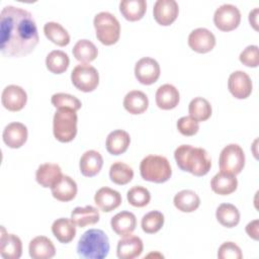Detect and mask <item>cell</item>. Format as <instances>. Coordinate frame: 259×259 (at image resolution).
<instances>
[{"mask_svg": "<svg viewBox=\"0 0 259 259\" xmlns=\"http://www.w3.org/2000/svg\"><path fill=\"white\" fill-rule=\"evenodd\" d=\"M39 40L32 14L8 5L0 13V50L3 56L20 58L32 53Z\"/></svg>", "mask_w": 259, "mask_h": 259, "instance_id": "1", "label": "cell"}, {"mask_svg": "<svg viewBox=\"0 0 259 259\" xmlns=\"http://www.w3.org/2000/svg\"><path fill=\"white\" fill-rule=\"evenodd\" d=\"M174 158L182 171L198 177L207 174L211 167V159L206 150L191 145L178 146L174 151Z\"/></svg>", "mask_w": 259, "mask_h": 259, "instance_id": "2", "label": "cell"}, {"mask_svg": "<svg viewBox=\"0 0 259 259\" xmlns=\"http://www.w3.org/2000/svg\"><path fill=\"white\" fill-rule=\"evenodd\" d=\"M107 235L99 229H90L83 233L77 244V253L86 259H103L109 253Z\"/></svg>", "mask_w": 259, "mask_h": 259, "instance_id": "3", "label": "cell"}, {"mask_svg": "<svg viewBox=\"0 0 259 259\" xmlns=\"http://www.w3.org/2000/svg\"><path fill=\"white\" fill-rule=\"evenodd\" d=\"M140 173L144 180L163 183L170 179L172 175V169L170 162L164 156L160 155H148L140 164Z\"/></svg>", "mask_w": 259, "mask_h": 259, "instance_id": "4", "label": "cell"}, {"mask_svg": "<svg viewBox=\"0 0 259 259\" xmlns=\"http://www.w3.org/2000/svg\"><path fill=\"white\" fill-rule=\"evenodd\" d=\"M78 116L71 108H59L53 118V133L61 143H69L77 135Z\"/></svg>", "mask_w": 259, "mask_h": 259, "instance_id": "5", "label": "cell"}, {"mask_svg": "<svg viewBox=\"0 0 259 259\" xmlns=\"http://www.w3.org/2000/svg\"><path fill=\"white\" fill-rule=\"evenodd\" d=\"M93 24L97 39L105 45L111 46L117 42L120 36V24L117 18L110 12L101 11L94 16Z\"/></svg>", "mask_w": 259, "mask_h": 259, "instance_id": "6", "label": "cell"}, {"mask_svg": "<svg viewBox=\"0 0 259 259\" xmlns=\"http://www.w3.org/2000/svg\"><path fill=\"white\" fill-rule=\"evenodd\" d=\"M220 170L232 175L241 173L245 166V153L238 144L227 145L219 157Z\"/></svg>", "mask_w": 259, "mask_h": 259, "instance_id": "7", "label": "cell"}, {"mask_svg": "<svg viewBox=\"0 0 259 259\" xmlns=\"http://www.w3.org/2000/svg\"><path fill=\"white\" fill-rule=\"evenodd\" d=\"M73 85L82 92H91L99 84L98 71L89 64L77 65L71 73Z\"/></svg>", "mask_w": 259, "mask_h": 259, "instance_id": "8", "label": "cell"}, {"mask_svg": "<svg viewBox=\"0 0 259 259\" xmlns=\"http://www.w3.org/2000/svg\"><path fill=\"white\" fill-rule=\"evenodd\" d=\"M214 25L222 31H231L241 22V12L233 4H223L215 9L213 14Z\"/></svg>", "mask_w": 259, "mask_h": 259, "instance_id": "9", "label": "cell"}, {"mask_svg": "<svg viewBox=\"0 0 259 259\" xmlns=\"http://www.w3.org/2000/svg\"><path fill=\"white\" fill-rule=\"evenodd\" d=\"M160 65L155 59L150 57L140 59L135 65V76L144 85L155 83L160 77Z\"/></svg>", "mask_w": 259, "mask_h": 259, "instance_id": "10", "label": "cell"}, {"mask_svg": "<svg viewBox=\"0 0 259 259\" xmlns=\"http://www.w3.org/2000/svg\"><path fill=\"white\" fill-rule=\"evenodd\" d=\"M188 46L196 53L205 54L214 48L215 36L209 29L205 27H198L189 33Z\"/></svg>", "mask_w": 259, "mask_h": 259, "instance_id": "11", "label": "cell"}, {"mask_svg": "<svg viewBox=\"0 0 259 259\" xmlns=\"http://www.w3.org/2000/svg\"><path fill=\"white\" fill-rule=\"evenodd\" d=\"M228 88L237 99H245L250 96L253 84L249 75L244 71L233 72L228 79Z\"/></svg>", "mask_w": 259, "mask_h": 259, "instance_id": "12", "label": "cell"}, {"mask_svg": "<svg viewBox=\"0 0 259 259\" xmlns=\"http://www.w3.org/2000/svg\"><path fill=\"white\" fill-rule=\"evenodd\" d=\"M1 102L9 111H19L27 102V94L22 87L11 84L3 89Z\"/></svg>", "mask_w": 259, "mask_h": 259, "instance_id": "13", "label": "cell"}, {"mask_svg": "<svg viewBox=\"0 0 259 259\" xmlns=\"http://www.w3.org/2000/svg\"><path fill=\"white\" fill-rule=\"evenodd\" d=\"M179 13V6L175 0H157L153 7L155 20L163 26L173 23Z\"/></svg>", "mask_w": 259, "mask_h": 259, "instance_id": "14", "label": "cell"}, {"mask_svg": "<svg viewBox=\"0 0 259 259\" xmlns=\"http://www.w3.org/2000/svg\"><path fill=\"white\" fill-rule=\"evenodd\" d=\"M27 127L18 121L8 123L2 134L3 142L11 149H18L22 147L27 141Z\"/></svg>", "mask_w": 259, "mask_h": 259, "instance_id": "15", "label": "cell"}, {"mask_svg": "<svg viewBox=\"0 0 259 259\" xmlns=\"http://www.w3.org/2000/svg\"><path fill=\"white\" fill-rule=\"evenodd\" d=\"M0 254L5 259H19L22 254V243L19 237L6 233L3 226L0 236Z\"/></svg>", "mask_w": 259, "mask_h": 259, "instance_id": "16", "label": "cell"}, {"mask_svg": "<svg viewBox=\"0 0 259 259\" xmlns=\"http://www.w3.org/2000/svg\"><path fill=\"white\" fill-rule=\"evenodd\" d=\"M144 249L143 241L134 235L124 236L117 242L116 255L119 259H134L139 257Z\"/></svg>", "mask_w": 259, "mask_h": 259, "instance_id": "17", "label": "cell"}, {"mask_svg": "<svg viewBox=\"0 0 259 259\" xmlns=\"http://www.w3.org/2000/svg\"><path fill=\"white\" fill-rule=\"evenodd\" d=\"M62 177V169L58 164L55 163L41 164L38 166L35 172L36 182L45 188H52Z\"/></svg>", "mask_w": 259, "mask_h": 259, "instance_id": "18", "label": "cell"}, {"mask_svg": "<svg viewBox=\"0 0 259 259\" xmlns=\"http://www.w3.org/2000/svg\"><path fill=\"white\" fill-rule=\"evenodd\" d=\"M121 200V195L118 191L106 186L99 188L94 195V202L104 212L117 208Z\"/></svg>", "mask_w": 259, "mask_h": 259, "instance_id": "19", "label": "cell"}, {"mask_svg": "<svg viewBox=\"0 0 259 259\" xmlns=\"http://www.w3.org/2000/svg\"><path fill=\"white\" fill-rule=\"evenodd\" d=\"M155 99L159 108L169 110L178 105L180 95L178 89L172 84H163L157 89Z\"/></svg>", "mask_w": 259, "mask_h": 259, "instance_id": "20", "label": "cell"}, {"mask_svg": "<svg viewBox=\"0 0 259 259\" xmlns=\"http://www.w3.org/2000/svg\"><path fill=\"white\" fill-rule=\"evenodd\" d=\"M28 252L32 259H51L56 255V248L48 237L37 236L29 242Z\"/></svg>", "mask_w": 259, "mask_h": 259, "instance_id": "21", "label": "cell"}, {"mask_svg": "<svg viewBox=\"0 0 259 259\" xmlns=\"http://www.w3.org/2000/svg\"><path fill=\"white\" fill-rule=\"evenodd\" d=\"M103 166V158L101 154L95 150H88L83 153L80 158L79 167L82 175L93 177L97 175Z\"/></svg>", "mask_w": 259, "mask_h": 259, "instance_id": "22", "label": "cell"}, {"mask_svg": "<svg viewBox=\"0 0 259 259\" xmlns=\"http://www.w3.org/2000/svg\"><path fill=\"white\" fill-rule=\"evenodd\" d=\"M110 226L116 235L124 237L131 235L135 231L137 227V219L133 212L122 210L112 217Z\"/></svg>", "mask_w": 259, "mask_h": 259, "instance_id": "23", "label": "cell"}, {"mask_svg": "<svg viewBox=\"0 0 259 259\" xmlns=\"http://www.w3.org/2000/svg\"><path fill=\"white\" fill-rule=\"evenodd\" d=\"M77 183L73 178L68 175H63V177L55 184L52 188L53 196L60 201H71L75 198L77 194Z\"/></svg>", "mask_w": 259, "mask_h": 259, "instance_id": "24", "label": "cell"}, {"mask_svg": "<svg viewBox=\"0 0 259 259\" xmlns=\"http://www.w3.org/2000/svg\"><path fill=\"white\" fill-rule=\"evenodd\" d=\"M131 144L128 133L123 130H114L108 134L105 142L106 150L109 154L117 156L124 153Z\"/></svg>", "mask_w": 259, "mask_h": 259, "instance_id": "25", "label": "cell"}, {"mask_svg": "<svg viewBox=\"0 0 259 259\" xmlns=\"http://www.w3.org/2000/svg\"><path fill=\"white\" fill-rule=\"evenodd\" d=\"M238 186L236 175H232L223 171L217 173L210 180V187L213 192L220 195H228L233 193Z\"/></svg>", "mask_w": 259, "mask_h": 259, "instance_id": "26", "label": "cell"}, {"mask_svg": "<svg viewBox=\"0 0 259 259\" xmlns=\"http://www.w3.org/2000/svg\"><path fill=\"white\" fill-rule=\"evenodd\" d=\"M52 233L60 243L68 244L76 236V225L71 219L60 218L54 221Z\"/></svg>", "mask_w": 259, "mask_h": 259, "instance_id": "27", "label": "cell"}, {"mask_svg": "<svg viewBox=\"0 0 259 259\" xmlns=\"http://www.w3.org/2000/svg\"><path fill=\"white\" fill-rule=\"evenodd\" d=\"M148 106L149 99L143 91L132 90L123 98V107L132 114H141L147 110Z\"/></svg>", "mask_w": 259, "mask_h": 259, "instance_id": "28", "label": "cell"}, {"mask_svg": "<svg viewBox=\"0 0 259 259\" xmlns=\"http://www.w3.org/2000/svg\"><path fill=\"white\" fill-rule=\"evenodd\" d=\"M99 218L98 209L92 205H86L83 207L77 206L71 212V220L80 228L95 225L99 222Z\"/></svg>", "mask_w": 259, "mask_h": 259, "instance_id": "29", "label": "cell"}, {"mask_svg": "<svg viewBox=\"0 0 259 259\" xmlns=\"http://www.w3.org/2000/svg\"><path fill=\"white\" fill-rule=\"evenodd\" d=\"M173 202L178 210L182 212H192L198 208L200 198L193 190L184 189L175 194Z\"/></svg>", "mask_w": 259, "mask_h": 259, "instance_id": "30", "label": "cell"}, {"mask_svg": "<svg viewBox=\"0 0 259 259\" xmlns=\"http://www.w3.org/2000/svg\"><path fill=\"white\" fill-rule=\"evenodd\" d=\"M119 10L126 20L137 21L142 19L146 13L147 2L145 0H121Z\"/></svg>", "mask_w": 259, "mask_h": 259, "instance_id": "31", "label": "cell"}, {"mask_svg": "<svg viewBox=\"0 0 259 259\" xmlns=\"http://www.w3.org/2000/svg\"><path fill=\"white\" fill-rule=\"evenodd\" d=\"M218 222L226 228H234L240 222V211L232 203H222L215 211Z\"/></svg>", "mask_w": 259, "mask_h": 259, "instance_id": "32", "label": "cell"}, {"mask_svg": "<svg viewBox=\"0 0 259 259\" xmlns=\"http://www.w3.org/2000/svg\"><path fill=\"white\" fill-rule=\"evenodd\" d=\"M72 53L77 61L82 64H88L96 59L98 50L91 40L80 39L73 47Z\"/></svg>", "mask_w": 259, "mask_h": 259, "instance_id": "33", "label": "cell"}, {"mask_svg": "<svg viewBox=\"0 0 259 259\" xmlns=\"http://www.w3.org/2000/svg\"><path fill=\"white\" fill-rule=\"evenodd\" d=\"M45 35L54 44L60 47H65L70 42V34L65 27L59 22L49 21L44 25Z\"/></svg>", "mask_w": 259, "mask_h": 259, "instance_id": "34", "label": "cell"}, {"mask_svg": "<svg viewBox=\"0 0 259 259\" xmlns=\"http://www.w3.org/2000/svg\"><path fill=\"white\" fill-rule=\"evenodd\" d=\"M70 64L68 55L61 50H54L46 58V66L48 70L54 74L64 73Z\"/></svg>", "mask_w": 259, "mask_h": 259, "instance_id": "35", "label": "cell"}, {"mask_svg": "<svg viewBox=\"0 0 259 259\" xmlns=\"http://www.w3.org/2000/svg\"><path fill=\"white\" fill-rule=\"evenodd\" d=\"M189 116H191L196 121H204L208 119L211 115L212 108L208 100L203 97L193 98L188 105Z\"/></svg>", "mask_w": 259, "mask_h": 259, "instance_id": "36", "label": "cell"}, {"mask_svg": "<svg viewBox=\"0 0 259 259\" xmlns=\"http://www.w3.org/2000/svg\"><path fill=\"white\" fill-rule=\"evenodd\" d=\"M110 180L117 185H124L134 178V170L127 164L117 161L111 164L109 168Z\"/></svg>", "mask_w": 259, "mask_h": 259, "instance_id": "37", "label": "cell"}, {"mask_svg": "<svg viewBox=\"0 0 259 259\" xmlns=\"http://www.w3.org/2000/svg\"><path fill=\"white\" fill-rule=\"evenodd\" d=\"M164 221V214L161 211L151 210L142 218L141 227L145 233L155 234L162 229Z\"/></svg>", "mask_w": 259, "mask_h": 259, "instance_id": "38", "label": "cell"}, {"mask_svg": "<svg viewBox=\"0 0 259 259\" xmlns=\"http://www.w3.org/2000/svg\"><path fill=\"white\" fill-rule=\"evenodd\" d=\"M126 198L131 205L135 207H144L150 202L151 193L146 187L136 185L128 189Z\"/></svg>", "mask_w": 259, "mask_h": 259, "instance_id": "39", "label": "cell"}, {"mask_svg": "<svg viewBox=\"0 0 259 259\" xmlns=\"http://www.w3.org/2000/svg\"><path fill=\"white\" fill-rule=\"evenodd\" d=\"M52 104L57 108H71L75 111L79 110L82 106L81 101L74 95L68 94V93H55L51 98Z\"/></svg>", "mask_w": 259, "mask_h": 259, "instance_id": "40", "label": "cell"}, {"mask_svg": "<svg viewBox=\"0 0 259 259\" xmlns=\"http://www.w3.org/2000/svg\"><path fill=\"white\" fill-rule=\"evenodd\" d=\"M240 62L250 68H256L259 65V51L256 45L246 47L240 54Z\"/></svg>", "mask_w": 259, "mask_h": 259, "instance_id": "41", "label": "cell"}, {"mask_svg": "<svg viewBox=\"0 0 259 259\" xmlns=\"http://www.w3.org/2000/svg\"><path fill=\"white\" fill-rule=\"evenodd\" d=\"M177 130L178 132L185 136L191 137L194 136L199 130V122L193 119L191 116H182L177 120Z\"/></svg>", "mask_w": 259, "mask_h": 259, "instance_id": "42", "label": "cell"}, {"mask_svg": "<svg viewBox=\"0 0 259 259\" xmlns=\"http://www.w3.org/2000/svg\"><path fill=\"white\" fill-rule=\"evenodd\" d=\"M219 259H242L243 254L241 248L234 242L223 243L218 251Z\"/></svg>", "mask_w": 259, "mask_h": 259, "instance_id": "43", "label": "cell"}, {"mask_svg": "<svg viewBox=\"0 0 259 259\" xmlns=\"http://www.w3.org/2000/svg\"><path fill=\"white\" fill-rule=\"evenodd\" d=\"M259 230V221L253 220L246 226V233L254 240H258V231Z\"/></svg>", "mask_w": 259, "mask_h": 259, "instance_id": "44", "label": "cell"}, {"mask_svg": "<svg viewBox=\"0 0 259 259\" xmlns=\"http://www.w3.org/2000/svg\"><path fill=\"white\" fill-rule=\"evenodd\" d=\"M257 19H258V8H254L249 13V22L254 27V29H256V30L258 29V26H257L258 21H257Z\"/></svg>", "mask_w": 259, "mask_h": 259, "instance_id": "45", "label": "cell"}]
</instances>
